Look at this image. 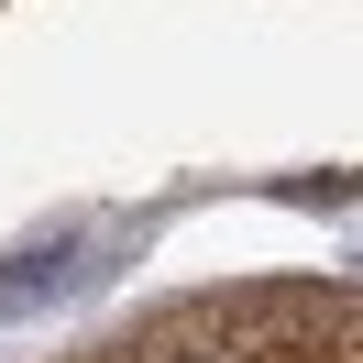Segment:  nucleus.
Returning <instances> with one entry per match:
<instances>
[{
    "label": "nucleus",
    "mask_w": 363,
    "mask_h": 363,
    "mask_svg": "<svg viewBox=\"0 0 363 363\" xmlns=\"http://www.w3.org/2000/svg\"><path fill=\"white\" fill-rule=\"evenodd\" d=\"M67 264H77L67 242H33V253H11V264H0V308H33V297H55V286H67Z\"/></svg>",
    "instance_id": "nucleus-1"
},
{
    "label": "nucleus",
    "mask_w": 363,
    "mask_h": 363,
    "mask_svg": "<svg viewBox=\"0 0 363 363\" xmlns=\"http://www.w3.org/2000/svg\"><path fill=\"white\" fill-rule=\"evenodd\" d=\"M165 363H231V352H209V341H177V352H165Z\"/></svg>",
    "instance_id": "nucleus-2"
}]
</instances>
